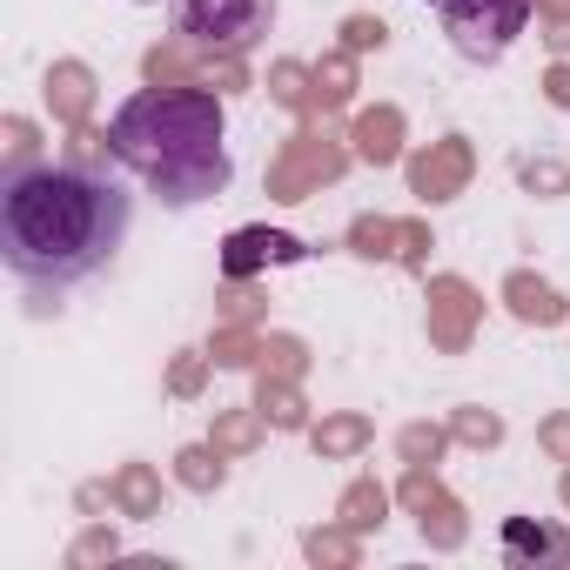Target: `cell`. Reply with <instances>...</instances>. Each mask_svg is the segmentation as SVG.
<instances>
[{
  "mask_svg": "<svg viewBox=\"0 0 570 570\" xmlns=\"http://www.w3.org/2000/svg\"><path fill=\"white\" fill-rule=\"evenodd\" d=\"M135 202L121 181L75 161H14L0 181V262L41 296H68L128 242Z\"/></svg>",
  "mask_w": 570,
  "mask_h": 570,
  "instance_id": "6da1fadb",
  "label": "cell"
},
{
  "mask_svg": "<svg viewBox=\"0 0 570 570\" xmlns=\"http://www.w3.org/2000/svg\"><path fill=\"white\" fill-rule=\"evenodd\" d=\"M228 115L215 95L195 88H141L115 108L108 121V155L161 202V208H195L215 202L235 181L228 161Z\"/></svg>",
  "mask_w": 570,
  "mask_h": 570,
  "instance_id": "7a4b0ae2",
  "label": "cell"
},
{
  "mask_svg": "<svg viewBox=\"0 0 570 570\" xmlns=\"http://www.w3.org/2000/svg\"><path fill=\"white\" fill-rule=\"evenodd\" d=\"M436 21H443L450 48H456L463 61L490 68V61H503L510 41L523 35L530 0H436Z\"/></svg>",
  "mask_w": 570,
  "mask_h": 570,
  "instance_id": "3957f363",
  "label": "cell"
},
{
  "mask_svg": "<svg viewBox=\"0 0 570 570\" xmlns=\"http://www.w3.org/2000/svg\"><path fill=\"white\" fill-rule=\"evenodd\" d=\"M181 35L215 55H248L275 28V0H175Z\"/></svg>",
  "mask_w": 570,
  "mask_h": 570,
  "instance_id": "277c9868",
  "label": "cell"
},
{
  "mask_svg": "<svg viewBox=\"0 0 570 570\" xmlns=\"http://www.w3.org/2000/svg\"><path fill=\"white\" fill-rule=\"evenodd\" d=\"M303 255H309V248H303L296 235H282V228H235L228 248H222V275L242 282V275H255V268H268V262H303Z\"/></svg>",
  "mask_w": 570,
  "mask_h": 570,
  "instance_id": "5b68a950",
  "label": "cell"
},
{
  "mask_svg": "<svg viewBox=\"0 0 570 570\" xmlns=\"http://www.w3.org/2000/svg\"><path fill=\"white\" fill-rule=\"evenodd\" d=\"M135 8H155V0H135Z\"/></svg>",
  "mask_w": 570,
  "mask_h": 570,
  "instance_id": "8992f818",
  "label": "cell"
}]
</instances>
